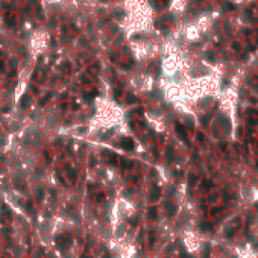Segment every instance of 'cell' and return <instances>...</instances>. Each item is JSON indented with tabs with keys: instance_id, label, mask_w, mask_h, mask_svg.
<instances>
[{
	"instance_id": "3957f363",
	"label": "cell",
	"mask_w": 258,
	"mask_h": 258,
	"mask_svg": "<svg viewBox=\"0 0 258 258\" xmlns=\"http://www.w3.org/2000/svg\"><path fill=\"white\" fill-rule=\"evenodd\" d=\"M176 131H178V134H179V137L184 140V141H187V134H185V129L181 126V124H178L176 126Z\"/></svg>"
},
{
	"instance_id": "5b68a950",
	"label": "cell",
	"mask_w": 258,
	"mask_h": 258,
	"mask_svg": "<svg viewBox=\"0 0 258 258\" xmlns=\"http://www.w3.org/2000/svg\"><path fill=\"white\" fill-rule=\"evenodd\" d=\"M149 217H150V219H155V217H157V210H155V208H150V210H149Z\"/></svg>"
},
{
	"instance_id": "7a4b0ae2",
	"label": "cell",
	"mask_w": 258,
	"mask_h": 258,
	"mask_svg": "<svg viewBox=\"0 0 258 258\" xmlns=\"http://www.w3.org/2000/svg\"><path fill=\"white\" fill-rule=\"evenodd\" d=\"M120 144H121V147L126 149V150H132V149H134V141H132L131 138H121Z\"/></svg>"
},
{
	"instance_id": "277c9868",
	"label": "cell",
	"mask_w": 258,
	"mask_h": 258,
	"mask_svg": "<svg viewBox=\"0 0 258 258\" xmlns=\"http://www.w3.org/2000/svg\"><path fill=\"white\" fill-rule=\"evenodd\" d=\"M158 196H160V188H154L152 190V199L155 200V199H158Z\"/></svg>"
},
{
	"instance_id": "8992f818",
	"label": "cell",
	"mask_w": 258,
	"mask_h": 258,
	"mask_svg": "<svg viewBox=\"0 0 258 258\" xmlns=\"http://www.w3.org/2000/svg\"><path fill=\"white\" fill-rule=\"evenodd\" d=\"M26 99H28V97H25V100L22 102V106H23V108H25V106H28V103H29V100H26Z\"/></svg>"
},
{
	"instance_id": "6da1fadb",
	"label": "cell",
	"mask_w": 258,
	"mask_h": 258,
	"mask_svg": "<svg viewBox=\"0 0 258 258\" xmlns=\"http://www.w3.org/2000/svg\"><path fill=\"white\" fill-rule=\"evenodd\" d=\"M56 244L59 249H67L71 244V235L70 234H62L56 237Z\"/></svg>"
}]
</instances>
